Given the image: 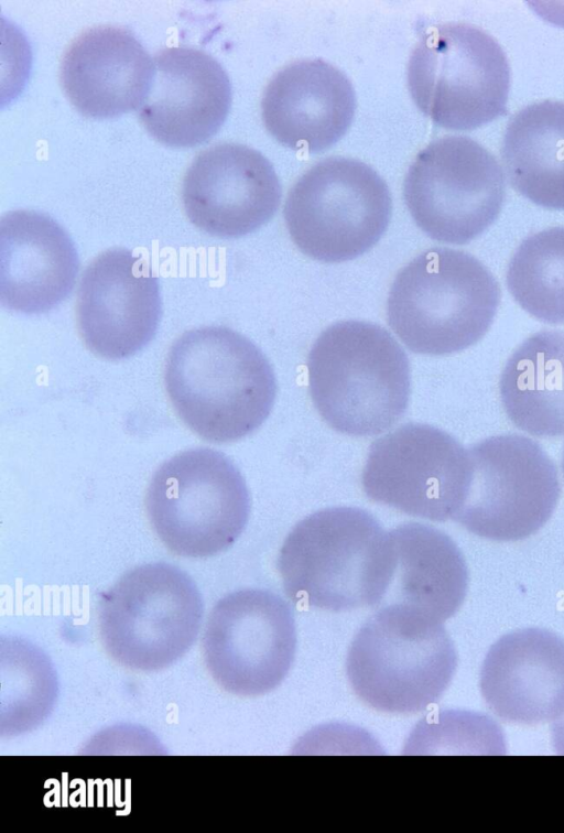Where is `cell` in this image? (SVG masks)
I'll return each instance as SVG.
<instances>
[{"label":"cell","instance_id":"1","mask_svg":"<svg viewBox=\"0 0 564 833\" xmlns=\"http://www.w3.org/2000/svg\"><path fill=\"white\" fill-rule=\"evenodd\" d=\"M164 383L182 421L213 443L235 442L254 432L269 416L276 394L263 353L224 326L182 334L167 354Z\"/></svg>","mask_w":564,"mask_h":833},{"label":"cell","instance_id":"2","mask_svg":"<svg viewBox=\"0 0 564 833\" xmlns=\"http://www.w3.org/2000/svg\"><path fill=\"white\" fill-rule=\"evenodd\" d=\"M276 565L290 599L330 612L378 605L392 573L388 533L370 512L346 506L299 521Z\"/></svg>","mask_w":564,"mask_h":833},{"label":"cell","instance_id":"3","mask_svg":"<svg viewBox=\"0 0 564 833\" xmlns=\"http://www.w3.org/2000/svg\"><path fill=\"white\" fill-rule=\"evenodd\" d=\"M307 372L312 401L337 432L380 434L408 408V356L377 324L349 320L328 326L308 353Z\"/></svg>","mask_w":564,"mask_h":833},{"label":"cell","instance_id":"4","mask_svg":"<svg viewBox=\"0 0 564 833\" xmlns=\"http://www.w3.org/2000/svg\"><path fill=\"white\" fill-rule=\"evenodd\" d=\"M499 302V284L477 258L460 250L431 248L395 275L387 318L410 350L448 355L486 334Z\"/></svg>","mask_w":564,"mask_h":833},{"label":"cell","instance_id":"5","mask_svg":"<svg viewBox=\"0 0 564 833\" xmlns=\"http://www.w3.org/2000/svg\"><path fill=\"white\" fill-rule=\"evenodd\" d=\"M457 666L442 621L392 603L372 615L351 641L346 671L358 697L386 713L411 714L435 703Z\"/></svg>","mask_w":564,"mask_h":833},{"label":"cell","instance_id":"6","mask_svg":"<svg viewBox=\"0 0 564 833\" xmlns=\"http://www.w3.org/2000/svg\"><path fill=\"white\" fill-rule=\"evenodd\" d=\"M144 505L155 534L171 552L207 558L239 538L248 522L250 496L241 473L225 454L196 447L159 466Z\"/></svg>","mask_w":564,"mask_h":833},{"label":"cell","instance_id":"7","mask_svg":"<svg viewBox=\"0 0 564 833\" xmlns=\"http://www.w3.org/2000/svg\"><path fill=\"white\" fill-rule=\"evenodd\" d=\"M203 614L200 593L185 572L164 562L148 563L128 571L102 594L100 639L120 664L158 670L187 652Z\"/></svg>","mask_w":564,"mask_h":833},{"label":"cell","instance_id":"8","mask_svg":"<svg viewBox=\"0 0 564 833\" xmlns=\"http://www.w3.org/2000/svg\"><path fill=\"white\" fill-rule=\"evenodd\" d=\"M415 105L435 123L470 130L506 113L510 67L499 43L462 22L429 28L408 65Z\"/></svg>","mask_w":564,"mask_h":833},{"label":"cell","instance_id":"9","mask_svg":"<svg viewBox=\"0 0 564 833\" xmlns=\"http://www.w3.org/2000/svg\"><path fill=\"white\" fill-rule=\"evenodd\" d=\"M391 210L389 188L372 167L330 156L311 166L291 187L283 216L303 253L323 262H343L378 242Z\"/></svg>","mask_w":564,"mask_h":833},{"label":"cell","instance_id":"10","mask_svg":"<svg viewBox=\"0 0 564 833\" xmlns=\"http://www.w3.org/2000/svg\"><path fill=\"white\" fill-rule=\"evenodd\" d=\"M469 480L454 517L471 533L518 541L541 529L561 494L557 469L538 442L519 434L487 437L467 450Z\"/></svg>","mask_w":564,"mask_h":833},{"label":"cell","instance_id":"11","mask_svg":"<svg viewBox=\"0 0 564 833\" xmlns=\"http://www.w3.org/2000/svg\"><path fill=\"white\" fill-rule=\"evenodd\" d=\"M403 195L416 225L432 239L464 245L498 217L506 196L502 167L469 137L425 147L410 165Z\"/></svg>","mask_w":564,"mask_h":833},{"label":"cell","instance_id":"12","mask_svg":"<svg viewBox=\"0 0 564 833\" xmlns=\"http://www.w3.org/2000/svg\"><path fill=\"white\" fill-rule=\"evenodd\" d=\"M468 480L467 450L422 423L403 424L372 442L361 475L369 499L432 521L454 520Z\"/></svg>","mask_w":564,"mask_h":833},{"label":"cell","instance_id":"13","mask_svg":"<svg viewBox=\"0 0 564 833\" xmlns=\"http://www.w3.org/2000/svg\"><path fill=\"white\" fill-rule=\"evenodd\" d=\"M293 613L279 595L259 588L227 594L210 610L203 636L206 666L214 680L238 695L276 688L294 660Z\"/></svg>","mask_w":564,"mask_h":833},{"label":"cell","instance_id":"14","mask_svg":"<svg viewBox=\"0 0 564 833\" xmlns=\"http://www.w3.org/2000/svg\"><path fill=\"white\" fill-rule=\"evenodd\" d=\"M161 313L159 279L132 251H104L84 271L76 316L94 354L107 359L134 355L154 337Z\"/></svg>","mask_w":564,"mask_h":833},{"label":"cell","instance_id":"15","mask_svg":"<svg viewBox=\"0 0 564 833\" xmlns=\"http://www.w3.org/2000/svg\"><path fill=\"white\" fill-rule=\"evenodd\" d=\"M282 190L270 161L239 143H219L199 153L182 184L188 219L200 230L236 238L268 223Z\"/></svg>","mask_w":564,"mask_h":833},{"label":"cell","instance_id":"16","mask_svg":"<svg viewBox=\"0 0 564 833\" xmlns=\"http://www.w3.org/2000/svg\"><path fill=\"white\" fill-rule=\"evenodd\" d=\"M153 78L138 109L147 131L170 147H194L213 137L231 105L226 71L208 53L187 46L160 50Z\"/></svg>","mask_w":564,"mask_h":833},{"label":"cell","instance_id":"17","mask_svg":"<svg viewBox=\"0 0 564 833\" xmlns=\"http://www.w3.org/2000/svg\"><path fill=\"white\" fill-rule=\"evenodd\" d=\"M488 707L505 722L536 725L564 713V639L543 628L499 638L480 669Z\"/></svg>","mask_w":564,"mask_h":833},{"label":"cell","instance_id":"18","mask_svg":"<svg viewBox=\"0 0 564 833\" xmlns=\"http://www.w3.org/2000/svg\"><path fill=\"white\" fill-rule=\"evenodd\" d=\"M79 267L66 230L46 214L18 209L0 220V302L9 311L41 314L72 292Z\"/></svg>","mask_w":564,"mask_h":833},{"label":"cell","instance_id":"19","mask_svg":"<svg viewBox=\"0 0 564 833\" xmlns=\"http://www.w3.org/2000/svg\"><path fill=\"white\" fill-rule=\"evenodd\" d=\"M356 95L348 77L323 60H302L279 71L267 85L261 113L283 145L308 153L336 143L348 130Z\"/></svg>","mask_w":564,"mask_h":833},{"label":"cell","instance_id":"20","mask_svg":"<svg viewBox=\"0 0 564 833\" xmlns=\"http://www.w3.org/2000/svg\"><path fill=\"white\" fill-rule=\"evenodd\" d=\"M153 72V58L132 33L106 25L73 41L62 60L61 82L80 113L104 119L138 110Z\"/></svg>","mask_w":564,"mask_h":833},{"label":"cell","instance_id":"21","mask_svg":"<svg viewBox=\"0 0 564 833\" xmlns=\"http://www.w3.org/2000/svg\"><path fill=\"white\" fill-rule=\"evenodd\" d=\"M391 581L397 601L423 610L442 623L463 604L468 569L456 543L443 531L409 522L388 532ZM387 592V593H388Z\"/></svg>","mask_w":564,"mask_h":833},{"label":"cell","instance_id":"22","mask_svg":"<svg viewBox=\"0 0 564 833\" xmlns=\"http://www.w3.org/2000/svg\"><path fill=\"white\" fill-rule=\"evenodd\" d=\"M499 393L509 420L540 437L564 434V332L542 329L508 358Z\"/></svg>","mask_w":564,"mask_h":833},{"label":"cell","instance_id":"23","mask_svg":"<svg viewBox=\"0 0 564 833\" xmlns=\"http://www.w3.org/2000/svg\"><path fill=\"white\" fill-rule=\"evenodd\" d=\"M501 156L518 193L539 206L564 209V101L519 110L507 125Z\"/></svg>","mask_w":564,"mask_h":833},{"label":"cell","instance_id":"24","mask_svg":"<svg viewBox=\"0 0 564 833\" xmlns=\"http://www.w3.org/2000/svg\"><path fill=\"white\" fill-rule=\"evenodd\" d=\"M506 282L516 302L549 324L564 323V227L527 237L511 257Z\"/></svg>","mask_w":564,"mask_h":833},{"label":"cell","instance_id":"25","mask_svg":"<svg viewBox=\"0 0 564 833\" xmlns=\"http://www.w3.org/2000/svg\"><path fill=\"white\" fill-rule=\"evenodd\" d=\"M551 735L554 749L564 755V713L552 722Z\"/></svg>","mask_w":564,"mask_h":833},{"label":"cell","instance_id":"26","mask_svg":"<svg viewBox=\"0 0 564 833\" xmlns=\"http://www.w3.org/2000/svg\"><path fill=\"white\" fill-rule=\"evenodd\" d=\"M562 470H563V475H564V450H563V456H562Z\"/></svg>","mask_w":564,"mask_h":833}]
</instances>
